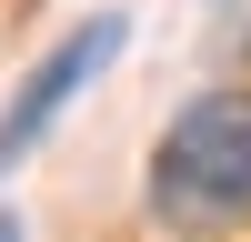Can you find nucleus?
Wrapping results in <instances>:
<instances>
[{"label":"nucleus","mask_w":251,"mask_h":242,"mask_svg":"<svg viewBox=\"0 0 251 242\" xmlns=\"http://www.w3.org/2000/svg\"><path fill=\"white\" fill-rule=\"evenodd\" d=\"M161 232H241L251 222V91H201L171 111L141 172Z\"/></svg>","instance_id":"f257e3e1"},{"label":"nucleus","mask_w":251,"mask_h":242,"mask_svg":"<svg viewBox=\"0 0 251 242\" xmlns=\"http://www.w3.org/2000/svg\"><path fill=\"white\" fill-rule=\"evenodd\" d=\"M121 40H131V20H121V10H91V20H71V30H60L50 51L20 71V91L0 101V172L40 151V131L71 111V91H80V81H100V71L121 60Z\"/></svg>","instance_id":"f03ea898"},{"label":"nucleus","mask_w":251,"mask_h":242,"mask_svg":"<svg viewBox=\"0 0 251 242\" xmlns=\"http://www.w3.org/2000/svg\"><path fill=\"white\" fill-rule=\"evenodd\" d=\"M0 242H20V212H0Z\"/></svg>","instance_id":"7ed1b4c3"}]
</instances>
